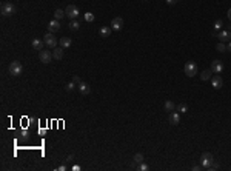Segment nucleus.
I'll list each match as a JSON object with an SVG mask.
<instances>
[{"label":"nucleus","mask_w":231,"mask_h":171,"mask_svg":"<svg viewBox=\"0 0 231 171\" xmlns=\"http://www.w3.org/2000/svg\"><path fill=\"white\" fill-rule=\"evenodd\" d=\"M0 11H2V16H3V17H11V16L16 14V6H14L11 2H3Z\"/></svg>","instance_id":"f257e3e1"},{"label":"nucleus","mask_w":231,"mask_h":171,"mask_svg":"<svg viewBox=\"0 0 231 171\" xmlns=\"http://www.w3.org/2000/svg\"><path fill=\"white\" fill-rule=\"evenodd\" d=\"M8 73L11 74V76H20L22 73H23V65L17 62V60H14V62H11V65H9V68H8Z\"/></svg>","instance_id":"f03ea898"},{"label":"nucleus","mask_w":231,"mask_h":171,"mask_svg":"<svg viewBox=\"0 0 231 171\" xmlns=\"http://www.w3.org/2000/svg\"><path fill=\"white\" fill-rule=\"evenodd\" d=\"M214 162V157L211 153H203L202 156H200V165H202V168H210L211 167V163Z\"/></svg>","instance_id":"7ed1b4c3"},{"label":"nucleus","mask_w":231,"mask_h":171,"mask_svg":"<svg viewBox=\"0 0 231 171\" xmlns=\"http://www.w3.org/2000/svg\"><path fill=\"white\" fill-rule=\"evenodd\" d=\"M65 14H66V17H70L71 20H74L80 16V11H79V8H77L76 5H68V6L65 8Z\"/></svg>","instance_id":"20e7f679"},{"label":"nucleus","mask_w":231,"mask_h":171,"mask_svg":"<svg viewBox=\"0 0 231 171\" xmlns=\"http://www.w3.org/2000/svg\"><path fill=\"white\" fill-rule=\"evenodd\" d=\"M183 71H185V74L188 77H194L197 74V65H196L194 62H186Z\"/></svg>","instance_id":"39448f33"},{"label":"nucleus","mask_w":231,"mask_h":171,"mask_svg":"<svg viewBox=\"0 0 231 171\" xmlns=\"http://www.w3.org/2000/svg\"><path fill=\"white\" fill-rule=\"evenodd\" d=\"M43 42H45V45H46L48 48H55V46H57V37L54 36V33H46Z\"/></svg>","instance_id":"423d86ee"},{"label":"nucleus","mask_w":231,"mask_h":171,"mask_svg":"<svg viewBox=\"0 0 231 171\" xmlns=\"http://www.w3.org/2000/svg\"><path fill=\"white\" fill-rule=\"evenodd\" d=\"M39 59H40L42 63H50L54 57H53V53H50L48 49H42V51L39 53Z\"/></svg>","instance_id":"0eeeda50"},{"label":"nucleus","mask_w":231,"mask_h":171,"mask_svg":"<svg viewBox=\"0 0 231 171\" xmlns=\"http://www.w3.org/2000/svg\"><path fill=\"white\" fill-rule=\"evenodd\" d=\"M111 28H113V31H120L123 28V19L122 17H114L111 20Z\"/></svg>","instance_id":"6e6552de"},{"label":"nucleus","mask_w":231,"mask_h":171,"mask_svg":"<svg viewBox=\"0 0 231 171\" xmlns=\"http://www.w3.org/2000/svg\"><path fill=\"white\" fill-rule=\"evenodd\" d=\"M211 71H213L214 74H220L222 71H223V63L220 62V60H213L211 62V68H210Z\"/></svg>","instance_id":"1a4fd4ad"},{"label":"nucleus","mask_w":231,"mask_h":171,"mask_svg":"<svg viewBox=\"0 0 231 171\" xmlns=\"http://www.w3.org/2000/svg\"><path fill=\"white\" fill-rule=\"evenodd\" d=\"M217 37H219V40H220V42H223V43H225V42H230V40H231V29L220 31Z\"/></svg>","instance_id":"9d476101"},{"label":"nucleus","mask_w":231,"mask_h":171,"mask_svg":"<svg viewBox=\"0 0 231 171\" xmlns=\"http://www.w3.org/2000/svg\"><path fill=\"white\" fill-rule=\"evenodd\" d=\"M211 83H213L214 90H220V88H222V85H223V80H222V77L219 76V74H216V76L211 79Z\"/></svg>","instance_id":"9b49d317"},{"label":"nucleus","mask_w":231,"mask_h":171,"mask_svg":"<svg viewBox=\"0 0 231 171\" xmlns=\"http://www.w3.org/2000/svg\"><path fill=\"white\" fill-rule=\"evenodd\" d=\"M77 90L80 91V94H89L91 93V88H89V85L88 83H85V82H80L79 85H77Z\"/></svg>","instance_id":"f8f14e48"},{"label":"nucleus","mask_w":231,"mask_h":171,"mask_svg":"<svg viewBox=\"0 0 231 171\" xmlns=\"http://www.w3.org/2000/svg\"><path fill=\"white\" fill-rule=\"evenodd\" d=\"M60 29V23H59V20H51L50 23H48V31L50 33H55V31H59Z\"/></svg>","instance_id":"ddd939ff"},{"label":"nucleus","mask_w":231,"mask_h":171,"mask_svg":"<svg viewBox=\"0 0 231 171\" xmlns=\"http://www.w3.org/2000/svg\"><path fill=\"white\" fill-rule=\"evenodd\" d=\"M168 120H170L171 125H179V123H180V114L179 113H170Z\"/></svg>","instance_id":"4468645a"},{"label":"nucleus","mask_w":231,"mask_h":171,"mask_svg":"<svg viewBox=\"0 0 231 171\" xmlns=\"http://www.w3.org/2000/svg\"><path fill=\"white\" fill-rule=\"evenodd\" d=\"M71 45H72V39L71 37H62L60 39V46H62L63 49L70 48Z\"/></svg>","instance_id":"2eb2a0df"},{"label":"nucleus","mask_w":231,"mask_h":171,"mask_svg":"<svg viewBox=\"0 0 231 171\" xmlns=\"http://www.w3.org/2000/svg\"><path fill=\"white\" fill-rule=\"evenodd\" d=\"M31 45H33V48H34V49L42 51V49H43V46H45V42H43V40H40V39H34Z\"/></svg>","instance_id":"dca6fc26"},{"label":"nucleus","mask_w":231,"mask_h":171,"mask_svg":"<svg viewBox=\"0 0 231 171\" xmlns=\"http://www.w3.org/2000/svg\"><path fill=\"white\" fill-rule=\"evenodd\" d=\"M53 57L55 59V60H62V57H63V48L60 46V48H54V51H53Z\"/></svg>","instance_id":"f3484780"},{"label":"nucleus","mask_w":231,"mask_h":171,"mask_svg":"<svg viewBox=\"0 0 231 171\" xmlns=\"http://www.w3.org/2000/svg\"><path fill=\"white\" fill-rule=\"evenodd\" d=\"M111 31H113V28H111V26H102V28H100V31H99V34H100V37H109Z\"/></svg>","instance_id":"a211bd4d"},{"label":"nucleus","mask_w":231,"mask_h":171,"mask_svg":"<svg viewBox=\"0 0 231 171\" xmlns=\"http://www.w3.org/2000/svg\"><path fill=\"white\" fill-rule=\"evenodd\" d=\"M63 17H66V14H65L63 9H55V11H54V19L55 20H62Z\"/></svg>","instance_id":"6ab92c4d"},{"label":"nucleus","mask_w":231,"mask_h":171,"mask_svg":"<svg viewBox=\"0 0 231 171\" xmlns=\"http://www.w3.org/2000/svg\"><path fill=\"white\" fill-rule=\"evenodd\" d=\"M211 74H213L211 70H205V71L200 74V79H202L203 82H205V80H210V79H211Z\"/></svg>","instance_id":"aec40b11"},{"label":"nucleus","mask_w":231,"mask_h":171,"mask_svg":"<svg viewBox=\"0 0 231 171\" xmlns=\"http://www.w3.org/2000/svg\"><path fill=\"white\" fill-rule=\"evenodd\" d=\"M79 28H80V22H79V20L74 19V20L70 22V29H72V31H77Z\"/></svg>","instance_id":"412c9836"},{"label":"nucleus","mask_w":231,"mask_h":171,"mask_svg":"<svg viewBox=\"0 0 231 171\" xmlns=\"http://www.w3.org/2000/svg\"><path fill=\"white\" fill-rule=\"evenodd\" d=\"M163 108H165V111H173V110L176 108V105H174L171 100H166L165 105H163Z\"/></svg>","instance_id":"4be33fe9"},{"label":"nucleus","mask_w":231,"mask_h":171,"mask_svg":"<svg viewBox=\"0 0 231 171\" xmlns=\"http://www.w3.org/2000/svg\"><path fill=\"white\" fill-rule=\"evenodd\" d=\"M133 160H134L136 163H142L143 160H145V157H143L142 153H136V154H134V157H133Z\"/></svg>","instance_id":"5701e85b"},{"label":"nucleus","mask_w":231,"mask_h":171,"mask_svg":"<svg viewBox=\"0 0 231 171\" xmlns=\"http://www.w3.org/2000/svg\"><path fill=\"white\" fill-rule=\"evenodd\" d=\"M176 110H177L179 113L185 114L186 111H188V105H186V103H179L177 106H176Z\"/></svg>","instance_id":"b1692460"},{"label":"nucleus","mask_w":231,"mask_h":171,"mask_svg":"<svg viewBox=\"0 0 231 171\" xmlns=\"http://www.w3.org/2000/svg\"><path fill=\"white\" fill-rule=\"evenodd\" d=\"M216 49H217L219 53H225V51H227V45H225L223 42H219L217 46H216Z\"/></svg>","instance_id":"393cba45"},{"label":"nucleus","mask_w":231,"mask_h":171,"mask_svg":"<svg viewBox=\"0 0 231 171\" xmlns=\"http://www.w3.org/2000/svg\"><path fill=\"white\" fill-rule=\"evenodd\" d=\"M76 88H77V86H76V83H74V82H70V83H66V85H65V90H66L68 93H70V91H74Z\"/></svg>","instance_id":"a878e982"},{"label":"nucleus","mask_w":231,"mask_h":171,"mask_svg":"<svg viewBox=\"0 0 231 171\" xmlns=\"http://www.w3.org/2000/svg\"><path fill=\"white\" fill-rule=\"evenodd\" d=\"M83 19L87 20V22H94V14L92 13H85L83 14Z\"/></svg>","instance_id":"bb28decb"},{"label":"nucleus","mask_w":231,"mask_h":171,"mask_svg":"<svg viewBox=\"0 0 231 171\" xmlns=\"http://www.w3.org/2000/svg\"><path fill=\"white\" fill-rule=\"evenodd\" d=\"M222 25H223V22H222L220 19L216 20V22H214V29H220V28H222Z\"/></svg>","instance_id":"cd10ccee"},{"label":"nucleus","mask_w":231,"mask_h":171,"mask_svg":"<svg viewBox=\"0 0 231 171\" xmlns=\"http://www.w3.org/2000/svg\"><path fill=\"white\" fill-rule=\"evenodd\" d=\"M139 170H140V171H148V170H150V167H148L146 163H143V162H142V163H140V167H139Z\"/></svg>","instance_id":"c85d7f7f"},{"label":"nucleus","mask_w":231,"mask_h":171,"mask_svg":"<svg viewBox=\"0 0 231 171\" xmlns=\"http://www.w3.org/2000/svg\"><path fill=\"white\" fill-rule=\"evenodd\" d=\"M208 170H219V163H216V162H213V163H211V167H210Z\"/></svg>","instance_id":"c756f323"},{"label":"nucleus","mask_w":231,"mask_h":171,"mask_svg":"<svg viewBox=\"0 0 231 171\" xmlns=\"http://www.w3.org/2000/svg\"><path fill=\"white\" fill-rule=\"evenodd\" d=\"M72 82H74L76 85H79V83H80L82 80H80V79H79V77H77V76H74V77H72Z\"/></svg>","instance_id":"7c9ffc66"},{"label":"nucleus","mask_w":231,"mask_h":171,"mask_svg":"<svg viewBox=\"0 0 231 171\" xmlns=\"http://www.w3.org/2000/svg\"><path fill=\"white\" fill-rule=\"evenodd\" d=\"M57 171H66V165H60V167H57Z\"/></svg>","instance_id":"2f4dec72"},{"label":"nucleus","mask_w":231,"mask_h":171,"mask_svg":"<svg viewBox=\"0 0 231 171\" xmlns=\"http://www.w3.org/2000/svg\"><path fill=\"white\" fill-rule=\"evenodd\" d=\"M165 2H166L168 5H176V3H177L179 0H165Z\"/></svg>","instance_id":"473e14b6"},{"label":"nucleus","mask_w":231,"mask_h":171,"mask_svg":"<svg viewBox=\"0 0 231 171\" xmlns=\"http://www.w3.org/2000/svg\"><path fill=\"white\" fill-rule=\"evenodd\" d=\"M202 170V165H194L193 167V171H200Z\"/></svg>","instance_id":"72a5a7b5"},{"label":"nucleus","mask_w":231,"mask_h":171,"mask_svg":"<svg viewBox=\"0 0 231 171\" xmlns=\"http://www.w3.org/2000/svg\"><path fill=\"white\" fill-rule=\"evenodd\" d=\"M227 51H230V53H231V40L228 42V45H227Z\"/></svg>","instance_id":"f704fd0d"},{"label":"nucleus","mask_w":231,"mask_h":171,"mask_svg":"<svg viewBox=\"0 0 231 171\" xmlns=\"http://www.w3.org/2000/svg\"><path fill=\"white\" fill-rule=\"evenodd\" d=\"M72 159H74V157H72V154H71V156L66 157V162H72Z\"/></svg>","instance_id":"c9c22d12"},{"label":"nucleus","mask_w":231,"mask_h":171,"mask_svg":"<svg viewBox=\"0 0 231 171\" xmlns=\"http://www.w3.org/2000/svg\"><path fill=\"white\" fill-rule=\"evenodd\" d=\"M227 16H228V19H230V22H231V8L228 9V13H227Z\"/></svg>","instance_id":"e433bc0d"},{"label":"nucleus","mask_w":231,"mask_h":171,"mask_svg":"<svg viewBox=\"0 0 231 171\" xmlns=\"http://www.w3.org/2000/svg\"><path fill=\"white\" fill-rule=\"evenodd\" d=\"M142 2H148V0H142Z\"/></svg>","instance_id":"4c0bfd02"}]
</instances>
